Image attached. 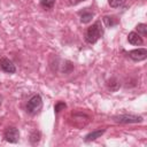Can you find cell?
I'll return each mask as SVG.
<instances>
[{
	"label": "cell",
	"mask_w": 147,
	"mask_h": 147,
	"mask_svg": "<svg viewBox=\"0 0 147 147\" xmlns=\"http://www.w3.org/2000/svg\"><path fill=\"white\" fill-rule=\"evenodd\" d=\"M3 138L6 141L10 142V144H16L20 139V131L17 127L15 126H9L5 130V133H3Z\"/></svg>",
	"instance_id": "277c9868"
},
{
	"label": "cell",
	"mask_w": 147,
	"mask_h": 147,
	"mask_svg": "<svg viewBox=\"0 0 147 147\" xmlns=\"http://www.w3.org/2000/svg\"><path fill=\"white\" fill-rule=\"evenodd\" d=\"M127 41H129V44H131L133 46H140V45L144 44L142 37L139 33H137L136 31H131L127 34Z\"/></svg>",
	"instance_id": "52a82bcc"
},
{
	"label": "cell",
	"mask_w": 147,
	"mask_h": 147,
	"mask_svg": "<svg viewBox=\"0 0 147 147\" xmlns=\"http://www.w3.org/2000/svg\"><path fill=\"white\" fill-rule=\"evenodd\" d=\"M102 21H103V23L106 24L107 28H113V26L117 25L118 22H119L116 16H108V15H107V16H103Z\"/></svg>",
	"instance_id": "8fae6325"
},
{
	"label": "cell",
	"mask_w": 147,
	"mask_h": 147,
	"mask_svg": "<svg viewBox=\"0 0 147 147\" xmlns=\"http://www.w3.org/2000/svg\"><path fill=\"white\" fill-rule=\"evenodd\" d=\"M105 132H106V129H98V130H94V131L87 133V134L84 137V141H85V142H91V141H93V140H96V139L100 138Z\"/></svg>",
	"instance_id": "9c48e42d"
},
{
	"label": "cell",
	"mask_w": 147,
	"mask_h": 147,
	"mask_svg": "<svg viewBox=\"0 0 147 147\" xmlns=\"http://www.w3.org/2000/svg\"><path fill=\"white\" fill-rule=\"evenodd\" d=\"M127 55L130 59H132L133 61H144L147 57V49L146 48H136L132 51L127 52Z\"/></svg>",
	"instance_id": "5b68a950"
},
{
	"label": "cell",
	"mask_w": 147,
	"mask_h": 147,
	"mask_svg": "<svg viewBox=\"0 0 147 147\" xmlns=\"http://www.w3.org/2000/svg\"><path fill=\"white\" fill-rule=\"evenodd\" d=\"M40 138H41V133H40V131L34 130V131L31 132L29 140H30V142H31L32 145H36V144H38V142L40 141Z\"/></svg>",
	"instance_id": "7c38bea8"
},
{
	"label": "cell",
	"mask_w": 147,
	"mask_h": 147,
	"mask_svg": "<svg viewBox=\"0 0 147 147\" xmlns=\"http://www.w3.org/2000/svg\"><path fill=\"white\" fill-rule=\"evenodd\" d=\"M136 30H137V33H139L140 36H144V37L147 36V25L145 23L137 24L136 25Z\"/></svg>",
	"instance_id": "5bb4252c"
},
{
	"label": "cell",
	"mask_w": 147,
	"mask_h": 147,
	"mask_svg": "<svg viewBox=\"0 0 147 147\" xmlns=\"http://www.w3.org/2000/svg\"><path fill=\"white\" fill-rule=\"evenodd\" d=\"M125 2H126V0H108V5H109L111 8H119V7H122Z\"/></svg>",
	"instance_id": "2e32d148"
},
{
	"label": "cell",
	"mask_w": 147,
	"mask_h": 147,
	"mask_svg": "<svg viewBox=\"0 0 147 147\" xmlns=\"http://www.w3.org/2000/svg\"><path fill=\"white\" fill-rule=\"evenodd\" d=\"M56 0H40V6L45 9H52L55 5Z\"/></svg>",
	"instance_id": "9a60e30c"
},
{
	"label": "cell",
	"mask_w": 147,
	"mask_h": 147,
	"mask_svg": "<svg viewBox=\"0 0 147 147\" xmlns=\"http://www.w3.org/2000/svg\"><path fill=\"white\" fill-rule=\"evenodd\" d=\"M103 32H105V31H103V25H102L101 21H95V22H94L92 25H90V26L86 29V31H85L84 37H85L86 42H88V44H91V45L95 44L100 38H102Z\"/></svg>",
	"instance_id": "6da1fadb"
},
{
	"label": "cell",
	"mask_w": 147,
	"mask_h": 147,
	"mask_svg": "<svg viewBox=\"0 0 147 147\" xmlns=\"http://www.w3.org/2000/svg\"><path fill=\"white\" fill-rule=\"evenodd\" d=\"M83 1H85V0H69V3L72 5V6H76V5H78V3L83 2Z\"/></svg>",
	"instance_id": "ac0fdd59"
},
{
	"label": "cell",
	"mask_w": 147,
	"mask_h": 147,
	"mask_svg": "<svg viewBox=\"0 0 147 147\" xmlns=\"http://www.w3.org/2000/svg\"><path fill=\"white\" fill-rule=\"evenodd\" d=\"M78 15H79V21H80L83 24L90 23V22L93 20V17H94V13H93V11H90L87 8H85V9H83V10L78 11Z\"/></svg>",
	"instance_id": "ba28073f"
},
{
	"label": "cell",
	"mask_w": 147,
	"mask_h": 147,
	"mask_svg": "<svg viewBox=\"0 0 147 147\" xmlns=\"http://www.w3.org/2000/svg\"><path fill=\"white\" fill-rule=\"evenodd\" d=\"M64 108H67V105H65V102H63V101H57L56 103H55V106H54V113L55 114H59L61 110H63Z\"/></svg>",
	"instance_id": "e0dca14e"
},
{
	"label": "cell",
	"mask_w": 147,
	"mask_h": 147,
	"mask_svg": "<svg viewBox=\"0 0 147 147\" xmlns=\"http://www.w3.org/2000/svg\"><path fill=\"white\" fill-rule=\"evenodd\" d=\"M106 86L110 92H116L121 87V82L116 77H111L106 82Z\"/></svg>",
	"instance_id": "30bf717a"
},
{
	"label": "cell",
	"mask_w": 147,
	"mask_h": 147,
	"mask_svg": "<svg viewBox=\"0 0 147 147\" xmlns=\"http://www.w3.org/2000/svg\"><path fill=\"white\" fill-rule=\"evenodd\" d=\"M114 122L119 123V124H137L144 122V117L140 115H134V114H122V115H116L113 117Z\"/></svg>",
	"instance_id": "3957f363"
},
{
	"label": "cell",
	"mask_w": 147,
	"mask_h": 147,
	"mask_svg": "<svg viewBox=\"0 0 147 147\" xmlns=\"http://www.w3.org/2000/svg\"><path fill=\"white\" fill-rule=\"evenodd\" d=\"M72 70H74V63L68 61V60H65L63 62V64H62V72L65 74V75H69Z\"/></svg>",
	"instance_id": "4fadbf2b"
},
{
	"label": "cell",
	"mask_w": 147,
	"mask_h": 147,
	"mask_svg": "<svg viewBox=\"0 0 147 147\" xmlns=\"http://www.w3.org/2000/svg\"><path fill=\"white\" fill-rule=\"evenodd\" d=\"M1 103H2V96L0 95V106H1Z\"/></svg>",
	"instance_id": "d6986e66"
},
{
	"label": "cell",
	"mask_w": 147,
	"mask_h": 147,
	"mask_svg": "<svg viewBox=\"0 0 147 147\" xmlns=\"http://www.w3.org/2000/svg\"><path fill=\"white\" fill-rule=\"evenodd\" d=\"M41 109H42V99H41L40 94L32 95L26 103V107H25L26 113L31 116H34V115L39 114Z\"/></svg>",
	"instance_id": "7a4b0ae2"
},
{
	"label": "cell",
	"mask_w": 147,
	"mask_h": 147,
	"mask_svg": "<svg viewBox=\"0 0 147 147\" xmlns=\"http://www.w3.org/2000/svg\"><path fill=\"white\" fill-rule=\"evenodd\" d=\"M0 70H2L6 74H15L16 67L8 57H1L0 59Z\"/></svg>",
	"instance_id": "8992f818"
}]
</instances>
